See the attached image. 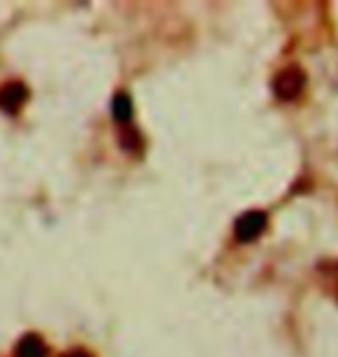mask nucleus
<instances>
[{
	"label": "nucleus",
	"instance_id": "f257e3e1",
	"mask_svg": "<svg viewBox=\"0 0 338 357\" xmlns=\"http://www.w3.org/2000/svg\"><path fill=\"white\" fill-rule=\"evenodd\" d=\"M304 86H306V75H304V70L297 66L280 70L276 75V79H273V93H276L280 100H287V102L297 100L301 93H304Z\"/></svg>",
	"mask_w": 338,
	"mask_h": 357
},
{
	"label": "nucleus",
	"instance_id": "f03ea898",
	"mask_svg": "<svg viewBox=\"0 0 338 357\" xmlns=\"http://www.w3.org/2000/svg\"><path fill=\"white\" fill-rule=\"evenodd\" d=\"M267 223L269 220H267V213L264 211H246L239 220H236L234 234L239 241H253L267 230Z\"/></svg>",
	"mask_w": 338,
	"mask_h": 357
},
{
	"label": "nucleus",
	"instance_id": "20e7f679",
	"mask_svg": "<svg viewBox=\"0 0 338 357\" xmlns=\"http://www.w3.org/2000/svg\"><path fill=\"white\" fill-rule=\"evenodd\" d=\"M47 346L38 334H26L17 346V357H45Z\"/></svg>",
	"mask_w": 338,
	"mask_h": 357
},
{
	"label": "nucleus",
	"instance_id": "423d86ee",
	"mask_svg": "<svg viewBox=\"0 0 338 357\" xmlns=\"http://www.w3.org/2000/svg\"><path fill=\"white\" fill-rule=\"evenodd\" d=\"M63 357H91L86 351H70V353H66Z\"/></svg>",
	"mask_w": 338,
	"mask_h": 357
},
{
	"label": "nucleus",
	"instance_id": "7ed1b4c3",
	"mask_svg": "<svg viewBox=\"0 0 338 357\" xmlns=\"http://www.w3.org/2000/svg\"><path fill=\"white\" fill-rule=\"evenodd\" d=\"M28 100V89L21 82H7L0 86V109L7 114H17Z\"/></svg>",
	"mask_w": 338,
	"mask_h": 357
},
{
	"label": "nucleus",
	"instance_id": "39448f33",
	"mask_svg": "<svg viewBox=\"0 0 338 357\" xmlns=\"http://www.w3.org/2000/svg\"><path fill=\"white\" fill-rule=\"evenodd\" d=\"M112 112H114V119H116L118 123H128L132 116L130 96H128V93H116V98H114V102H112Z\"/></svg>",
	"mask_w": 338,
	"mask_h": 357
}]
</instances>
